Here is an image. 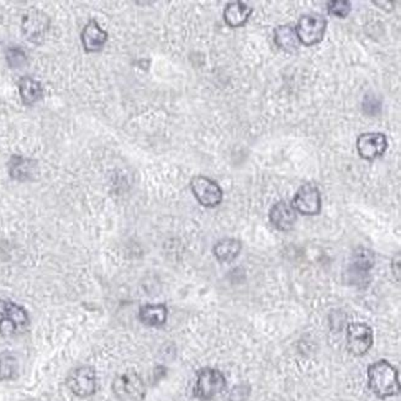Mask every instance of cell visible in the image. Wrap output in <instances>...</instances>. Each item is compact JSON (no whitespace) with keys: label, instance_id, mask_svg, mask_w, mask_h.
<instances>
[{"label":"cell","instance_id":"obj_3","mask_svg":"<svg viewBox=\"0 0 401 401\" xmlns=\"http://www.w3.org/2000/svg\"><path fill=\"white\" fill-rule=\"evenodd\" d=\"M328 21L319 14H308L299 19L297 27L294 29L298 36L299 43L304 46H314L321 43L326 32Z\"/></svg>","mask_w":401,"mask_h":401},{"label":"cell","instance_id":"obj_22","mask_svg":"<svg viewBox=\"0 0 401 401\" xmlns=\"http://www.w3.org/2000/svg\"><path fill=\"white\" fill-rule=\"evenodd\" d=\"M328 10L330 15H334L337 18H347L351 12V3L347 0H336L328 1Z\"/></svg>","mask_w":401,"mask_h":401},{"label":"cell","instance_id":"obj_9","mask_svg":"<svg viewBox=\"0 0 401 401\" xmlns=\"http://www.w3.org/2000/svg\"><path fill=\"white\" fill-rule=\"evenodd\" d=\"M293 207L295 211L312 216L321 211V195L317 185L308 183L298 189L293 200Z\"/></svg>","mask_w":401,"mask_h":401},{"label":"cell","instance_id":"obj_17","mask_svg":"<svg viewBox=\"0 0 401 401\" xmlns=\"http://www.w3.org/2000/svg\"><path fill=\"white\" fill-rule=\"evenodd\" d=\"M275 43L280 49H283L286 54H294L299 49L298 36L295 30L289 25H280L275 30Z\"/></svg>","mask_w":401,"mask_h":401},{"label":"cell","instance_id":"obj_2","mask_svg":"<svg viewBox=\"0 0 401 401\" xmlns=\"http://www.w3.org/2000/svg\"><path fill=\"white\" fill-rule=\"evenodd\" d=\"M30 325L27 311L9 300H0V334L16 336L23 334Z\"/></svg>","mask_w":401,"mask_h":401},{"label":"cell","instance_id":"obj_4","mask_svg":"<svg viewBox=\"0 0 401 401\" xmlns=\"http://www.w3.org/2000/svg\"><path fill=\"white\" fill-rule=\"evenodd\" d=\"M113 391L119 401H142L146 396V387L139 374L126 371L115 378Z\"/></svg>","mask_w":401,"mask_h":401},{"label":"cell","instance_id":"obj_12","mask_svg":"<svg viewBox=\"0 0 401 401\" xmlns=\"http://www.w3.org/2000/svg\"><path fill=\"white\" fill-rule=\"evenodd\" d=\"M269 220L277 230L289 231L297 222V211L289 203L279 201L271 209Z\"/></svg>","mask_w":401,"mask_h":401},{"label":"cell","instance_id":"obj_16","mask_svg":"<svg viewBox=\"0 0 401 401\" xmlns=\"http://www.w3.org/2000/svg\"><path fill=\"white\" fill-rule=\"evenodd\" d=\"M241 249L242 244L236 238H224L214 246L213 252L218 261L229 263L238 258Z\"/></svg>","mask_w":401,"mask_h":401},{"label":"cell","instance_id":"obj_21","mask_svg":"<svg viewBox=\"0 0 401 401\" xmlns=\"http://www.w3.org/2000/svg\"><path fill=\"white\" fill-rule=\"evenodd\" d=\"M374 253L367 249H358L353 255L352 266L356 271L368 272L374 266Z\"/></svg>","mask_w":401,"mask_h":401},{"label":"cell","instance_id":"obj_6","mask_svg":"<svg viewBox=\"0 0 401 401\" xmlns=\"http://www.w3.org/2000/svg\"><path fill=\"white\" fill-rule=\"evenodd\" d=\"M190 188L196 200L203 207H215L221 204L224 193L219 184L204 176H196L190 182Z\"/></svg>","mask_w":401,"mask_h":401},{"label":"cell","instance_id":"obj_1","mask_svg":"<svg viewBox=\"0 0 401 401\" xmlns=\"http://www.w3.org/2000/svg\"><path fill=\"white\" fill-rule=\"evenodd\" d=\"M368 385L380 399L398 396L400 393L399 374L394 365L387 360H378L368 368Z\"/></svg>","mask_w":401,"mask_h":401},{"label":"cell","instance_id":"obj_23","mask_svg":"<svg viewBox=\"0 0 401 401\" xmlns=\"http://www.w3.org/2000/svg\"><path fill=\"white\" fill-rule=\"evenodd\" d=\"M6 61L10 67H21L26 62V54L19 47H12L6 52Z\"/></svg>","mask_w":401,"mask_h":401},{"label":"cell","instance_id":"obj_15","mask_svg":"<svg viewBox=\"0 0 401 401\" xmlns=\"http://www.w3.org/2000/svg\"><path fill=\"white\" fill-rule=\"evenodd\" d=\"M168 310L164 304H147L141 306L139 311V319L147 326H162L167 321Z\"/></svg>","mask_w":401,"mask_h":401},{"label":"cell","instance_id":"obj_5","mask_svg":"<svg viewBox=\"0 0 401 401\" xmlns=\"http://www.w3.org/2000/svg\"><path fill=\"white\" fill-rule=\"evenodd\" d=\"M226 387L224 374L214 368H204L199 371L194 387V396L200 400H211L221 394Z\"/></svg>","mask_w":401,"mask_h":401},{"label":"cell","instance_id":"obj_18","mask_svg":"<svg viewBox=\"0 0 401 401\" xmlns=\"http://www.w3.org/2000/svg\"><path fill=\"white\" fill-rule=\"evenodd\" d=\"M20 97L25 105H32L43 98V85L31 77H24L19 82Z\"/></svg>","mask_w":401,"mask_h":401},{"label":"cell","instance_id":"obj_14","mask_svg":"<svg viewBox=\"0 0 401 401\" xmlns=\"http://www.w3.org/2000/svg\"><path fill=\"white\" fill-rule=\"evenodd\" d=\"M253 9L242 1H232L226 5L224 19L230 27H241L249 21Z\"/></svg>","mask_w":401,"mask_h":401},{"label":"cell","instance_id":"obj_10","mask_svg":"<svg viewBox=\"0 0 401 401\" xmlns=\"http://www.w3.org/2000/svg\"><path fill=\"white\" fill-rule=\"evenodd\" d=\"M356 146L360 159L373 161L382 157L385 153L388 148V140L382 133H367L359 135Z\"/></svg>","mask_w":401,"mask_h":401},{"label":"cell","instance_id":"obj_20","mask_svg":"<svg viewBox=\"0 0 401 401\" xmlns=\"http://www.w3.org/2000/svg\"><path fill=\"white\" fill-rule=\"evenodd\" d=\"M18 373V359L10 353H0V380H12Z\"/></svg>","mask_w":401,"mask_h":401},{"label":"cell","instance_id":"obj_13","mask_svg":"<svg viewBox=\"0 0 401 401\" xmlns=\"http://www.w3.org/2000/svg\"><path fill=\"white\" fill-rule=\"evenodd\" d=\"M108 40V32L104 31L95 20L85 25L82 32V43L87 52H98L103 49Z\"/></svg>","mask_w":401,"mask_h":401},{"label":"cell","instance_id":"obj_8","mask_svg":"<svg viewBox=\"0 0 401 401\" xmlns=\"http://www.w3.org/2000/svg\"><path fill=\"white\" fill-rule=\"evenodd\" d=\"M68 387L80 398H88L97 391V373L89 365L76 368L68 377Z\"/></svg>","mask_w":401,"mask_h":401},{"label":"cell","instance_id":"obj_11","mask_svg":"<svg viewBox=\"0 0 401 401\" xmlns=\"http://www.w3.org/2000/svg\"><path fill=\"white\" fill-rule=\"evenodd\" d=\"M49 19L46 14L32 9L23 18V32L25 37L34 43H40L49 30Z\"/></svg>","mask_w":401,"mask_h":401},{"label":"cell","instance_id":"obj_7","mask_svg":"<svg viewBox=\"0 0 401 401\" xmlns=\"http://www.w3.org/2000/svg\"><path fill=\"white\" fill-rule=\"evenodd\" d=\"M347 350L353 356H363L373 346V330L365 323L354 322L347 328Z\"/></svg>","mask_w":401,"mask_h":401},{"label":"cell","instance_id":"obj_19","mask_svg":"<svg viewBox=\"0 0 401 401\" xmlns=\"http://www.w3.org/2000/svg\"><path fill=\"white\" fill-rule=\"evenodd\" d=\"M35 162L32 159H24L20 156H14L10 163H9V172L10 176L16 181H27L31 176H34L35 170Z\"/></svg>","mask_w":401,"mask_h":401}]
</instances>
